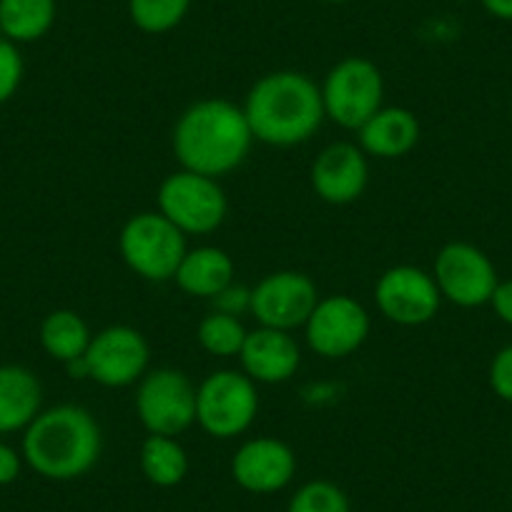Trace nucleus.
Returning a JSON list of instances; mask_svg holds the SVG:
<instances>
[{
    "label": "nucleus",
    "instance_id": "1",
    "mask_svg": "<svg viewBox=\"0 0 512 512\" xmlns=\"http://www.w3.org/2000/svg\"><path fill=\"white\" fill-rule=\"evenodd\" d=\"M254 134L246 113L229 98H201L179 116L171 134V149L181 169L219 176L239 169L249 156Z\"/></svg>",
    "mask_w": 512,
    "mask_h": 512
},
{
    "label": "nucleus",
    "instance_id": "2",
    "mask_svg": "<svg viewBox=\"0 0 512 512\" xmlns=\"http://www.w3.org/2000/svg\"><path fill=\"white\" fill-rule=\"evenodd\" d=\"M254 141L294 149L317 136L327 121L322 88L302 71H272L249 88L244 101Z\"/></svg>",
    "mask_w": 512,
    "mask_h": 512
},
{
    "label": "nucleus",
    "instance_id": "3",
    "mask_svg": "<svg viewBox=\"0 0 512 512\" xmlns=\"http://www.w3.org/2000/svg\"><path fill=\"white\" fill-rule=\"evenodd\" d=\"M103 452V432L96 417L81 405H56L23 430L21 455L36 475L71 482L88 475Z\"/></svg>",
    "mask_w": 512,
    "mask_h": 512
},
{
    "label": "nucleus",
    "instance_id": "4",
    "mask_svg": "<svg viewBox=\"0 0 512 512\" xmlns=\"http://www.w3.org/2000/svg\"><path fill=\"white\" fill-rule=\"evenodd\" d=\"M186 251V234L161 211H139L126 219L118 234V254L123 264L146 282H174Z\"/></svg>",
    "mask_w": 512,
    "mask_h": 512
},
{
    "label": "nucleus",
    "instance_id": "5",
    "mask_svg": "<svg viewBox=\"0 0 512 512\" xmlns=\"http://www.w3.org/2000/svg\"><path fill=\"white\" fill-rule=\"evenodd\" d=\"M259 415V384L241 369H216L196 384V425L214 440L249 432Z\"/></svg>",
    "mask_w": 512,
    "mask_h": 512
},
{
    "label": "nucleus",
    "instance_id": "6",
    "mask_svg": "<svg viewBox=\"0 0 512 512\" xmlns=\"http://www.w3.org/2000/svg\"><path fill=\"white\" fill-rule=\"evenodd\" d=\"M156 211L186 236H206L221 229L226 221L229 199L219 179L179 169L159 184Z\"/></svg>",
    "mask_w": 512,
    "mask_h": 512
},
{
    "label": "nucleus",
    "instance_id": "7",
    "mask_svg": "<svg viewBox=\"0 0 512 512\" xmlns=\"http://www.w3.org/2000/svg\"><path fill=\"white\" fill-rule=\"evenodd\" d=\"M319 88L324 116L344 131H359L384 106L382 71L362 56H349L332 66Z\"/></svg>",
    "mask_w": 512,
    "mask_h": 512
},
{
    "label": "nucleus",
    "instance_id": "8",
    "mask_svg": "<svg viewBox=\"0 0 512 512\" xmlns=\"http://www.w3.org/2000/svg\"><path fill=\"white\" fill-rule=\"evenodd\" d=\"M134 410L149 435H184L196 425V384L176 367L149 369L136 384Z\"/></svg>",
    "mask_w": 512,
    "mask_h": 512
},
{
    "label": "nucleus",
    "instance_id": "9",
    "mask_svg": "<svg viewBox=\"0 0 512 512\" xmlns=\"http://www.w3.org/2000/svg\"><path fill=\"white\" fill-rule=\"evenodd\" d=\"M149 362V339L128 324H111L96 332L83 354L86 379L108 390H123V387L139 384V379L149 372Z\"/></svg>",
    "mask_w": 512,
    "mask_h": 512
},
{
    "label": "nucleus",
    "instance_id": "10",
    "mask_svg": "<svg viewBox=\"0 0 512 512\" xmlns=\"http://www.w3.org/2000/svg\"><path fill=\"white\" fill-rule=\"evenodd\" d=\"M432 277L442 302L460 309H477L490 304L497 287V269L490 256L470 241H450L442 246L432 264Z\"/></svg>",
    "mask_w": 512,
    "mask_h": 512
},
{
    "label": "nucleus",
    "instance_id": "11",
    "mask_svg": "<svg viewBox=\"0 0 512 512\" xmlns=\"http://www.w3.org/2000/svg\"><path fill=\"white\" fill-rule=\"evenodd\" d=\"M307 347L322 359H344L364 347L372 332L367 307L349 294L319 297L317 307L304 324Z\"/></svg>",
    "mask_w": 512,
    "mask_h": 512
},
{
    "label": "nucleus",
    "instance_id": "12",
    "mask_svg": "<svg viewBox=\"0 0 512 512\" xmlns=\"http://www.w3.org/2000/svg\"><path fill=\"white\" fill-rule=\"evenodd\" d=\"M374 304L397 327H422L440 314L442 294L432 272L415 264H395L377 277Z\"/></svg>",
    "mask_w": 512,
    "mask_h": 512
},
{
    "label": "nucleus",
    "instance_id": "13",
    "mask_svg": "<svg viewBox=\"0 0 512 512\" xmlns=\"http://www.w3.org/2000/svg\"><path fill=\"white\" fill-rule=\"evenodd\" d=\"M319 302V289L309 274L279 269L251 287V317L256 324L294 332L307 324Z\"/></svg>",
    "mask_w": 512,
    "mask_h": 512
},
{
    "label": "nucleus",
    "instance_id": "14",
    "mask_svg": "<svg viewBox=\"0 0 512 512\" xmlns=\"http://www.w3.org/2000/svg\"><path fill=\"white\" fill-rule=\"evenodd\" d=\"M297 452L279 437L259 435L241 442L231 457V477L251 495H274L287 490L297 477Z\"/></svg>",
    "mask_w": 512,
    "mask_h": 512
},
{
    "label": "nucleus",
    "instance_id": "15",
    "mask_svg": "<svg viewBox=\"0 0 512 512\" xmlns=\"http://www.w3.org/2000/svg\"><path fill=\"white\" fill-rule=\"evenodd\" d=\"M309 181L324 204H354L367 191L369 156L354 141H334L324 146L312 161Z\"/></svg>",
    "mask_w": 512,
    "mask_h": 512
},
{
    "label": "nucleus",
    "instance_id": "16",
    "mask_svg": "<svg viewBox=\"0 0 512 512\" xmlns=\"http://www.w3.org/2000/svg\"><path fill=\"white\" fill-rule=\"evenodd\" d=\"M241 372L256 384H284L302 367V347L294 332L259 327L249 329L239 352Z\"/></svg>",
    "mask_w": 512,
    "mask_h": 512
},
{
    "label": "nucleus",
    "instance_id": "17",
    "mask_svg": "<svg viewBox=\"0 0 512 512\" xmlns=\"http://www.w3.org/2000/svg\"><path fill=\"white\" fill-rule=\"evenodd\" d=\"M422 126L415 111L405 106H382L357 131V144L369 159L395 161L420 144Z\"/></svg>",
    "mask_w": 512,
    "mask_h": 512
},
{
    "label": "nucleus",
    "instance_id": "18",
    "mask_svg": "<svg viewBox=\"0 0 512 512\" xmlns=\"http://www.w3.org/2000/svg\"><path fill=\"white\" fill-rule=\"evenodd\" d=\"M43 410V384L23 364H0V435L23 432Z\"/></svg>",
    "mask_w": 512,
    "mask_h": 512
},
{
    "label": "nucleus",
    "instance_id": "19",
    "mask_svg": "<svg viewBox=\"0 0 512 512\" xmlns=\"http://www.w3.org/2000/svg\"><path fill=\"white\" fill-rule=\"evenodd\" d=\"M231 282H236L234 259L226 249L211 244L186 251L174 274V284L181 292L196 299H209V302Z\"/></svg>",
    "mask_w": 512,
    "mask_h": 512
},
{
    "label": "nucleus",
    "instance_id": "20",
    "mask_svg": "<svg viewBox=\"0 0 512 512\" xmlns=\"http://www.w3.org/2000/svg\"><path fill=\"white\" fill-rule=\"evenodd\" d=\"M91 339V327L73 309H53L51 314L43 317L41 329H38V342H41L43 352L53 362H61L63 367L81 359L86 354Z\"/></svg>",
    "mask_w": 512,
    "mask_h": 512
},
{
    "label": "nucleus",
    "instance_id": "21",
    "mask_svg": "<svg viewBox=\"0 0 512 512\" xmlns=\"http://www.w3.org/2000/svg\"><path fill=\"white\" fill-rule=\"evenodd\" d=\"M56 0H0V33L13 43H36L53 28Z\"/></svg>",
    "mask_w": 512,
    "mask_h": 512
},
{
    "label": "nucleus",
    "instance_id": "22",
    "mask_svg": "<svg viewBox=\"0 0 512 512\" xmlns=\"http://www.w3.org/2000/svg\"><path fill=\"white\" fill-rule=\"evenodd\" d=\"M139 467L151 485L169 490L189 475V452L176 437L146 435L139 450Z\"/></svg>",
    "mask_w": 512,
    "mask_h": 512
},
{
    "label": "nucleus",
    "instance_id": "23",
    "mask_svg": "<svg viewBox=\"0 0 512 512\" xmlns=\"http://www.w3.org/2000/svg\"><path fill=\"white\" fill-rule=\"evenodd\" d=\"M246 334H249V329L244 327V322L239 317H229V314H221L211 309L201 319L199 327H196V342L211 357L231 359L239 357L241 347L246 342Z\"/></svg>",
    "mask_w": 512,
    "mask_h": 512
},
{
    "label": "nucleus",
    "instance_id": "24",
    "mask_svg": "<svg viewBox=\"0 0 512 512\" xmlns=\"http://www.w3.org/2000/svg\"><path fill=\"white\" fill-rule=\"evenodd\" d=\"M191 0H128V18L149 36H161L184 23Z\"/></svg>",
    "mask_w": 512,
    "mask_h": 512
},
{
    "label": "nucleus",
    "instance_id": "25",
    "mask_svg": "<svg viewBox=\"0 0 512 512\" xmlns=\"http://www.w3.org/2000/svg\"><path fill=\"white\" fill-rule=\"evenodd\" d=\"M287 512H352V502L337 482L309 480L289 497Z\"/></svg>",
    "mask_w": 512,
    "mask_h": 512
},
{
    "label": "nucleus",
    "instance_id": "26",
    "mask_svg": "<svg viewBox=\"0 0 512 512\" xmlns=\"http://www.w3.org/2000/svg\"><path fill=\"white\" fill-rule=\"evenodd\" d=\"M23 76H26V61L21 48L0 36V106L21 91Z\"/></svg>",
    "mask_w": 512,
    "mask_h": 512
},
{
    "label": "nucleus",
    "instance_id": "27",
    "mask_svg": "<svg viewBox=\"0 0 512 512\" xmlns=\"http://www.w3.org/2000/svg\"><path fill=\"white\" fill-rule=\"evenodd\" d=\"M487 382L497 400L512 405V344L497 349L487 367Z\"/></svg>",
    "mask_w": 512,
    "mask_h": 512
},
{
    "label": "nucleus",
    "instance_id": "28",
    "mask_svg": "<svg viewBox=\"0 0 512 512\" xmlns=\"http://www.w3.org/2000/svg\"><path fill=\"white\" fill-rule=\"evenodd\" d=\"M211 307H214V312L241 319V314L251 312V287H246V284H239V282H231L224 292H219L214 299H211Z\"/></svg>",
    "mask_w": 512,
    "mask_h": 512
},
{
    "label": "nucleus",
    "instance_id": "29",
    "mask_svg": "<svg viewBox=\"0 0 512 512\" xmlns=\"http://www.w3.org/2000/svg\"><path fill=\"white\" fill-rule=\"evenodd\" d=\"M23 465H26V460H23L21 452L13 450L6 442H0V487L13 485L21 477Z\"/></svg>",
    "mask_w": 512,
    "mask_h": 512
},
{
    "label": "nucleus",
    "instance_id": "30",
    "mask_svg": "<svg viewBox=\"0 0 512 512\" xmlns=\"http://www.w3.org/2000/svg\"><path fill=\"white\" fill-rule=\"evenodd\" d=\"M490 307L502 324L512 327V279L497 282L495 292H492V299H490Z\"/></svg>",
    "mask_w": 512,
    "mask_h": 512
},
{
    "label": "nucleus",
    "instance_id": "31",
    "mask_svg": "<svg viewBox=\"0 0 512 512\" xmlns=\"http://www.w3.org/2000/svg\"><path fill=\"white\" fill-rule=\"evenodd\" d=\"M480 3L492 18L512 23V0H480Z\"/></svg>",
    "mask_w": 512,
    "mask_h": 512
},
{
    "label": "nucleus",
    "instance_id": "32",
    "mask_svg": "<svg viewBox=\"0 0 512 512\" xmlns=\"http://www.w3.org/2000/svg\"><path fill=\"white\" fill-rule=\"evenodd\" d=\"M322 3H332V6H339V3H349V0H322Z\"/></svg>",
    "mask_w": 512,
    "mask_h": 512
}]
</instances>
